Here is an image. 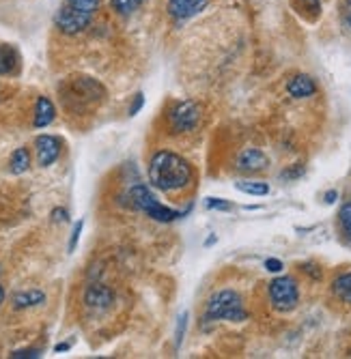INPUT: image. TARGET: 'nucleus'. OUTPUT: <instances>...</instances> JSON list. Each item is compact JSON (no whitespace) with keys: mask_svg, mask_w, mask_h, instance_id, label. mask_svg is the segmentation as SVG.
I'll use <instances>...</instances> for the list:
<instances>
[{"mask_svg":"<svg viewBox=\"0 0 351 359\" xmlns=\"http://www.w3.org/2000/svg\"><path fill=\"white\" fill-rule=\"evenodd\" d=\"M192 166L172 151H157L149 161V183L159 192H181L192 183Z\"/></svg>","mask_w":351,"mask_h":359,"instance_id":"obj_1","label":"nucleus"},{"mask_svg":"<svg viewBox=\"0 0 351 359\" xmlns=\"http://www.w3.org/2000/svg\"><path fill=\"white\" fill-rule=\"evenodd\" d=\"M60 100L69 112H82L104 102L106 89L93 78H73L60 86Z\"/></svg>","mask_w":351,"mask_h":359,"instance_id":"obj_2","label":"nucleus"},{"mask_svg":"<svg viewBox=\"0 0 351 359\" xmlns=\"http://www.w3.org/2000/svg\"><path fill=\"white\" fill-rule=\"evenodd\" d=\"M246 319H248V312L244 308V299L233 288L214 292L205 305V321H210V323H216V321L244 323Z\"/></svg>","mask_w":351,"mask_h":359,"instance_id":"obj_3","label":"nucleus"},{"mask_svg":"<svg viewBox=\"0 0 351 359\" xmlns=\"http://www.w3.org/2000/svg\"><path fill=\"white\" fill-rule=\"evenodd\" d=\"M130 198H132V205L138 211H142V213L149 216L155 222L168 224V222H174L179 218H185V213H188V211H177V209H170V207L162 205L157 200V196L142 183H138L130 189Z\"/></svg>","mask_w":351,"mask_h":359,"instance_id":"obj_4","label":"nucleus"},{"mask_svg":"<svg viewBox=\"0 0 351 359\" xmlns=\"http://www.w3.org/2000/svg\"><path fill=\"white\" fill-rule=\"evenodd\" d=\"M267 290H269V301H272V308L278 310V312H291L299 301L297 282L293 280L291 275L276 277V280L269 282Z\"/></svg>","mask_w":351,"mask_h":359,"instance_id":"obj_5","label":"nucleus"},{"mask_svg":"<svg viewBox=\"0 0 351 359\" xmlns=\"http://www.w3.org/2000/svg\"><path fill=\"white\" fill-rule=\"evenodd\" d=\"M199 121H201V106L192 100L179 102L168 112V125H170L172 134L192 132V129H196Z\"/></svg>","mask_w":351,"mask_h":359,"instance_id":"obj_6","label":"nucleus"},{"mask_svg":"<svg viewBox=\"0 0 351 359\" xmlns=\"http://www.w3.org/2000/svg\"><path fill=\"white\" fill-rule=\"evenodd\" d=\"M93 22V15L84 13V11H78L73 7H69L67 3L63 5L56 15H54V24L60 32L65 35H80L82 30H87Z\"/></svg>","mask_w":351,"mask_h":359,"instance_id":"obj_7","label":"nucleus"},{"mask_svg":"<svg viewBox=\"0 0 351 359\" xmlns=\"http://www.w3.org/2000/svg\"><path fill=\"white\" fill-rule=\"evenodd\" d=\"M35 151H37V164L41 168L52 166L60 155V140L56 136H50V134L37 136Z\"/></svg>","mask_w":351,"mask_h":359,"instance_id":"obj_8","label":"nucleus"},{"mask_svg":"<svg viewBox=\"0 0 351 359\" xmlns=\"http://www.w3.org/2000/svg\"><path fill=\"white\" fill-rule=\"evenodd\" d=\"M207 5L210 0H168V15L172 20L183 22L199 15Z\"/></svg>","mask_w":351,"mask_h":359,"instance_id":"obj_9","label":"nucleus"},{"mask_svg":"<svg viewBox=\"0 0 351 359\" xmlns=\"http://www.w3.org/2000/svg\"><path fill=\"white\" fill-rule=\"evenodd\" d=\"M115 301V292L104 284H91L84 292V303L95 310V312H104Z\"/></svg>","mask_w":351,"mask_h":359,"instance_id":"obj_10","label":"nucleus"},{"mask_svg":"<svg viewBox=\"0 0 351 359\" xmlns=\"http://www.w3.org/2000/svg\"><path fill=\"white\" fill-rule=\"evenodd\" d=\"M269 166V157L261 149H244L237 155V170L242 172H261Z\"/></svg>","mask_w":351,"mask_h":359,"instance_id":"obj_11","label":"nucleus"},{"mask_svg":"<svg viewBox=\"0 0 351 359\" xmlns=\"http://www.w3.org/2000/svg\"><path fill=\"white\" fill-rule=\"evenodd\" d=\"M286 93H289L293 100H304V97H313L317 93V84L310 76L299 73L286 82Z\"/></svg>","mask_w":351,"mask_h":359,"instance_id":"obj_12","label":"nucleus"},{"mask_svg":"<svg viewBox=\"0 0 351 359\" xmlns=\"http://www.w3.org/2000/svg\"><path fill=\"white\" fill-rule=\"evenodd\" d=\"M20 69V54L13 45L0 43V76H13Z\"/></svg>","mask_w":351,"mask_h":359,"instance_id":"obj_13","label":"nucleus"},{"mask_svg":"<svg viewBox=\"0 0 351 359\" xmlns=\"http://www.w3.org/2000/svg\"><path fill=\"white\" fill-rule=\"evenodd\" d=\"M56 119V108L54 104L47 100V97H39L37 104H35V119H33V125L37 129H43L47 127L52 121Z\"/></svg>","mask_w":351,"mask_h":359,"instance_id":"obj_14","label":"nucleus"},{"mask_svg":"<svg viewBox=\"0 0 351 359\" xmlns=\"http://www.w3.org/2000/svg\"><path fill=\"white\" fill-rule=\"evenodd\" d=\"M45 301V292L37 290V288H30V290H20L15 292L11 303L15 310H26V308H35V305H41Z\"/></svg>","mask_w":351,"mask_h":359,"instance_id":"obj_15","label":"nucleus"},{"mask_svg":"<svg viewBox=\"0 0 351 359\" xmlns=\"http://www.w3.org/2000/svg\"><path fill=\"white\" fill-rule=\"evenodd\" d=\"M28 168H30V151L26 146H20V149L13 151L11 159H9V170H11V174H24Z\"/></svg>","mask_w":351,"mask_h":359,"instance_id":"obj_16","label":"nucleus"},{"mask_svg":"<svg viewBox=\"0 0 351 359\" xmlns=\"http://www.w3.org/2000/svg\"><path fill=\"white\" fill-rule=\"evenodd\" d=\"M293 7L297 13H302L304 18L315 20L321 13V0H293Z\"/></svg>","mask_w":351,"mask_h":359,"instance_id":"obj_17","label":"nucleus"},{"mask_svg":"<svg viewBox=\"0 0 351 359\" xmlns=\"http://www.w3.org/2000/svg\"><path fill=\"white\" fill-rule=\"evenodd\" d=\"M235 187L248 196H267L269 194V185L263 181H237Z\"/></svg>","mask_w":351,"mask_h":359,"instance_id":"obj_18","label":"nucleus"},{"mask_svg":"<svg viewBox=\"0 0 351 359\" xmlns=\"http://www.w3.org/2000/svg\"><path fill=\"white\" fill-rule=\"evenodd\" d=\"M142 3H145V0H110V7H113V11H117L119 15H130Z\"/></svg>","mask_w":351,"mask_h":359,"instance_id":"obj_19","label":"nucleus"},{"mask_svg":"<svg viewBox=\"0 0 351 359\" xmlns=\"http://www.w3.org/2000/svg\"><path fill=\"white\" fill-rule=\"evenodd\" d=\"M351 290V271H347V273H341L337 280L332 282V292L337 295L339 299L345 295V292H349Z\"/></svg>","mask_w":351,"mask_h":359,"instance_id":"obj_20","label":"nucleus"},{"mask_svg":"<svg viewBox=\"0 0 351 359\" xmlns=\"http://www.w3.org/2000/svg\"><path fill=\"white\" fill-rule=\"evenodd\" d=\"M67 5L78 9V11H84V13L95 15V11H98L100 5H102V0H67Z\"/></svg>","mask_w":351,"mask_h":359,"instance_id":"obj_21","label":"nucleus"},{"mask_svg":"<svg viewBox=\"0 0 351 359\" xmlns=\"http://www.w3.org/2000/svg\"><path fill=\"white\" fill-rule=\"evenodd\" d=\"M185 329H188V312L179 314V319H177V329H174V347H177V349L181 347Z\"/></svg>","mask_w":351,"mask_h":359,"instance_id":"obj_22","label":"nucleus"},{"mask_svg":"<svg viewBox=\"0 0 351 359\" xmlns=\"http://www.w3.org/2000/svg\"><path fill=\"white\" fill-rule=\"evenodd\" d=\"M205 207L212 209V211H231L233 205L225 198H214V196H207L205 198Z\"/></svg>","mask_w":351,"mask_h":359,"instance_id":"obj_23","label":"nucleus"},{"mask_svg":"<svg viewBox=\"0 0 351 359\" xmlns=\"http://www.w3.org/2000/svg\"><path fill=\"white\" fill-rule=\"evenodd\" d=\"M339 220H341V228H343V233H345L347 237H351V202L343 205L341 213H339Z\"/></svg>","mask_w":351,"mask_h":359,"instance_id":"obj_24","label":"nucleus"},{"mask_svg":"<svg viewBox=\"0 0 351 359\" xmlns=\"http://www.w3.org/2000/svg\"><path fill=\"white\" fill-rule=\"evenodd\" d=\"M82 228H84V220H80L76 222L73 226V231H71V237H69V246H67V252H76V246H78V241H80V235H82Z\"/></svg>","mask_w":351,"mask_h":359,"instance_id":"obj_25","label":"nucleus"},{"mask_svg":"<svg viewBox=\"0 0 351 359\" xmlns=\"http://www.w3.org/2000/svg\"><path fill=\"white\" fill-rule=\"evenodd\" d=\"M13 359H37L41 357V351L39 349H22V351H15L11 353Z\"/></svg>","mask_w":351,"mask_h":359,"instance_id":"obj_26","label":"nucleus"},{"mask_svg":"<svg viewBox=\"0 0 351 359\" xmlns=\"http://www.w3.org/2000/svg\"><path fill=\"white\" fill-rule=\"evenodd\" d=\"M50 218H52V222H56V224H65V222H69V213H67V209H63V207H56L52 213H50Z\"/></svg>","mask_w":351,"mask_h":359,"instance_id":"obj_27","label":"nucleus"},{"mask_svg":"<svg viewBox=\"0 0 351 359\" xmlns=\"http://www.w3.org/2000/svg\"><path fill=\"white\" fill-rule=\"evenodd\" d=\"M142 106H145V95L142 93H138L136 97H134V102H132V106H130V117H136V114L142 110Z\"/></svg>","mask_w":351,"mask_h":359,"instance_id":"obj_28","label":"nucleus"},{"mask_svg":"<svg viewBox=\"0 0 351 359\" xmlns=\"http://www.w3.org/2000/svg\"><path fill=\"white\" fill-rule=\"evenodd\" d=\"M265 269L269 273H280L284 269V265H282V260H278V258H267L265 260Z\"/></svg>","mask_w":351,"mask_h":359,"instance_id":"obj_29","label":"nucleus"},{"mask_svg":"<svg viewBox=\"0 0 351 359\" xmlns=\"http://www.w3.org/2000/svg\"><path fill=\"white\" fill-rule=\"evenodd\" d=\"M341 11H343V22H345V26L351 28V0H343Z\"/></svg>","mask_w":351,"mask_h":359,"instance_id":"obj_30","label":"nucleus"},{"mask_svg":"<svg viewBox=\"0 0 351 359\" xmlns=\"http://www.w3.org/2000/svg\"><path fill=\"white\" fill-rule=\"evenodd\" d=\"M317 269V265H310V263H306V265H302V271H306V273H310L315 280H319L321 277V271H315Z\"/></svg>","mask_w":351,"mask_h":359,"instance_id":"obj_31","label":"nucleus"},{"mask_svg":"<svg viewBox=\"0 0 351 359\" xmlns=\"http://www.w3.org/2000/svg\"><path fill=\"white\" fill-rule=\"evenodd\" d=\"M337 198H339V192H337V189H330V192H326V196H324V200H326L328 205H334V202H337Z\"/></svg>","mask_w":351,"mask_h":359,"instance_id":"obj_32","label":"nucleus"},{"mask_svg":"<svg viewBox=\"0 0 351 359\" xmlns=\"http://www.w3.org/2000/svg\"><path fill=\"white\" fill-rule=\"evenodd\" d=\"M304 172V168H297V170H289V172H282V178H295Z\"/></svg>","mask_w":351,"mask_h":359,"instance_id":"obj_33","label":"nucleus"},{"mask_svg":"<svg viewBox=\"0 0 351 359\" xmlns=\"http://www.w3.org/2000/svg\"><path fill=\"white\" fill-rule=\"evenodd\" d=\"M69 349H71V345H67V342H63V345H56V347H54V351H56V353L69 351Z\"/></svg>","mask_w":351,"mask_h":359,"instance_id":"obj_34","label":"nucleus"},{"mask_svg":"<svg viewBox=\"0 0 351 359\" xmlns=\"http://www.w3.org/2000/svg\"><path fill=\"white\" fill-rule=\"evenodd\" d=\"M341 299H343L345 303H351V290H349V292H345V295H343Z\"/></svg>","mask_w":351,"mask_h":359,"instance_id":"obj_35","label":"nucleus"},{"mask_svg":"<svg viewBox=\"0 0 351 359\" xmlns=\"http://www.w3.org/2000/svg\"><path fill=\"white\" fill-rule=\"evenodd\" d=\"M3 303H5V288L0 286V305H3Z\"/></svg>","mask_w":351,"mask_h":359,"instance_id":"obj_36","label":"nucleus"}]
</instances>
